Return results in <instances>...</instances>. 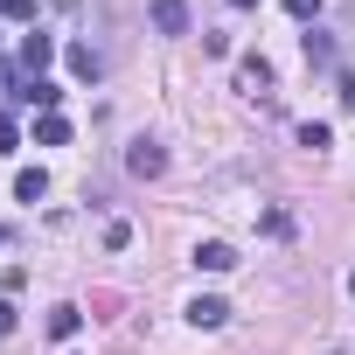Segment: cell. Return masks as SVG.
Returning a JSON list of instances; mask_svg holds the SVG:
<instances>
[{
  "instance_id": "obj_1",
  "label": "cell",
  "mask_w": 355,
  "mask_h": 355,
  "mask_svg": "<svg viewBox=\"0 0 355 355\" xmlns=\"http://www.w3.org/2000/svg\"><path fill=\"white\" fill-rule=\"evenodd\" d=\"M125 167L139 174V182H153V174H167V153H160L153 139H132V153H125Z\"/></svg>"
},
{
  "instance_id": "obj_4",
  "label": "cell",
  "mask_w": 355,
  "mask_h": 355,
  "mask_svg": "<svg viewBox=\"0 0 355 355\" xmlns=\"http://www.w3.org/2000/svg\"><path fill=\"white\" fill-rule=\"evenodd\" d=\"M153 28L160 35H189V8L182 0H153Z\"/></svg>"
},
{
  "instance_id": "obj_13",
  "label": "cell",
  "mask_w": 355,
  "mask_h": 355,
  "mask_svg": "<svg viewBox=\"0 0 355 355\" xmlns=\"http://www.w3.org/2000/svg\"><path fill=\"white\" fill-rule=\"evenodd\" d=\"M327 139H334V132H327V125H313V119H306V125H300V146H313V153H320V146H327Z\"/></svg>"
},
{
  "instance_id": "obj_3",
  "label": "cell",
  "mask_w": 355,
  "mask_h": 355,
  "mask_svg": "<svg viewBox=\"0 0 355 355\" xmlns=\"http://www.w3.org/2000/svg\"><path fill=\"white\" fill-rule=\"evenodd\" d=\"M230 265H237V251H230L223 237H202V244H196V272H230Z\"/></svg>"
},
{
  "instance_id": "obj_2",
  "label": "cell",
  "mask_w": 355,
  "mask_h": 355,
  "mask_svg": "<svg viewBox=\"0 0 355 355\" xmlns=\"http://www.w3.org/2000/svg\"><path fill=\"white\" fill-rule=\"evenodd\" d=\"M15 98H21V105H35V112H56V105H63V84H49V77H28Z\"/></svg>"
},
{
  "instance_id": "obj_6",
  "label": "cell",
  "mask_w": 355,
  "mask_h": 355,
  "mask_svg": "<svg viewBox=\"0 0 355 355\" xmlns=\"http://www.w3.org/2000/svg\"><path fill=\"white\" fill-rule=\"evenodd\" d=\"M35 146H70V119L63 112H42L35 119Z\"/></svg>"
},
{
  "instance_id": "obj_18",
  "label": "cell",
  "mask_w": 355,
  "mask_h": 355,
  "mask_svg": "<svg viewBox=\"0 0 355 355\" xmlns=\"http://www.w3.org/2000/svg\"><path fill=\"white\" fill-rule=\"evenodd\" d=\"M21 327V313H15V300H0V334H15Z\"/></svg>"
},
{
  "instance_id": "obj_23",
  "label": "cell",
  "mask_w": 355,
  "mask_h": 355,
  "mask_svg": "<svg viewBox=\"0 0 355 355\" xmlns=\"http://www.w3.org/2000/svg\"><path fill=\"white\" fill-rule=\"evenodd\" d=\"M0 244H8V230H0Z\"/></svg>"
},
{
  "instance_id": "obj_15",
  "label": "cell",
  "mask_w": 355,
  "mask_h": 355,
  "mask_svg": "<svg viewBox=\"0 0 355 355\" xmlns=\"http://www.w3.org/2000/svg\"><path fill=\"white\" fill-rule=\"evenodd\" d=\"M0 153H21V125L15 119H0Z\"/></svg>"
},
{
  "instance_id": "obj_10",
  "label": "cell",
  "mask_w": 355,
  "mask_h": 355,
  "mask_svg": "<svg viewBox=\"0 0 355 355\" xmlns=\"http://www.w3.org/2000/svg\"><path fill=\"white\" fill-rule=\"evenodd\" d=\"M70 70H77V77H98V70H105V56H98L91 42H70Z\"/></svg>"
},
{
  "instance_id": "obj_8",
  "label": "cell",
  "mask_w": 355,
  "mask_h": 355,
  "mask_svg": "<svg viewBox=\"0 0 355 355\" xmlns=\"http://www.w3.org/2000/svg\"><path fill=\"white\" fill-rule=\"evenodd\" d=\"M77 327H84L77 306H49V334H56V341H77Z\"/></svg>"
},
{
  "instance_id": "obj_5",
  "label": "cell",
  "mask_w": 355,
  "mask_h": 355,
  "mask_svg": "<svg viewBox=\"0 0 355 355\" xmlns=\"http://www.w3.org/2000/svg\"><path fill=\"white\" fill-rule=\"evenodd\" d=\"M49 56H56V42H49V35H42V28H35V35H21V63H28V70H35V77H42V70H49Z\"/></svg>"
},
{
  "instance_id": "obj_20",
  "label": "cell",
  "mask_w": 355,
  "mask_h": 355,
  "mask_svg": "<svg viewBox=\"0 0 355 355\" xmlns=\"http://www.w3.org/2000/svg\"><path fill=\"white\" fill-rule=\"evenodd\" d=\"M230 8H258V0H230Z\"/></svg>"
},
{
  "instance_id": "obj_9",
  "label": "cell",
  "mask_w": 355,
  "mask_h": 355,
  "mask_svg": "<svg viewBox=\"0 0 355 355\" xmlns=\"http://www.w3.org/2000/svg\"><path fill=\"white\" fill-rule=\"evenodd\" d=\"M42 189H49L42 167H21V174H15V196H21V202H42Z\"/></svg>"
},
{
  "instance_id": "obj_14",
  "label": "cell",
  "mask_w": 355,
  "mask_h": 355,
  "mask_svg": "<svg viewBox=\"0 0 355 355\" xmlns=\"http://www.w3.org/2000/svg\"><path fill=\"white\" fill-rule=\"evenodd\" d=\"M132 244V223H105V251H125Z\"/></svg>"
},
{
  "instance_id": "obj_11",
  "label": "cell",
  "mask_w": 355,
  "mask_h": 355,
  "mask_svg": "<svg viewBox=\"0 0 355 355\" xmlns=\"http://www.w3.org/2000/svg\"><path fill=\"white\" fill-rule=\"evenodd\" d=\"M244 84H251V91L272 84V63H265V56H244Z\"/></svg>"
},
{
  "instance_id": "obj_21",
  "label": "cell",
  "mask_w": 355,
  "mask_h": 355,
  "mask_svg": "<svg viewBox=\"0 0 355 355\" xmlns=\"http://www.w3.org/2000/svg\"><path fill=\"white\" fill-rule=\"evenodd\" d=\"M348 293H355V272H348Z\"/></svg>"
},
{
  "instance_id": "obj_19",
  "label": "cell",
  "mask_w": 355,
  "mask_h": 355,
  "mask_svg": "<svg viewBox=\"0 0 355 355\" xmlns=\"http://www.w3.org/2000/svg\"><path fill=\"white\" fill-rule=\"evenodd\" d=\"M341 105H355V77H341Z\"/></svg>"
},
{
  "instance_id": "obj_12",
  "label": "cell",
  "mask_w": 355,
  "mask_h": 355,
  "mask_svg": "<svg viewBox=\"0 0 355 355\" xmlns=\"http://www.w3.org/2000/svg\"><path fill=\"white\" fill-rule=\"evenodd\" d=\"M306 63H334V42L327 35H306Z\"/></svg>"
},
{
  "instance_id": "obj_7",
  "label": "cell",
  "mask_w": 355,
  "mask_h": 355,
  "mask_svg": "<svg viewBox=\"0 0 355 355\" xmlns=\"http://www.w3.org/2000/svg\"><path fill=\"white\" fill-rule=\"evenodd\" d=\"M189 320H196V327H223V320H230V306H223L216 293H202V300H189Z\"/></svg>"
},
{
  "instance_id": "obj_17",
  "label": "cell",
  "mask_w": 355,
  "mask_h": 355,
  "mask_svg": "<svg viewBox=\"0 0 355 355\" xmlns=\"http://www.w3.org/2000/svg\"><path fill=\"white\" fill-rule=\"evenodd\" d=\"M286 15H293V21H313V15H320V0H286Z\"/></svg>"
},
{
  "instance_id": "obj_16",
  "label": "cell",
  "mask_w": 355,
  "mask_h": 355,
  "mask_svg": "<svg viewBox=\"0 0 355 355\" xmlns=\"http://www.w3.org/2000/svg\"><path fill=\"white\" fill-rule=\"evenodd\" d=\"M0 15H8V21H28V15H35V0H0Z\"/></svg>"
},
{
  "instance_id": "obj_22",
  "label": "cell",
  "mask_w": 355,
  "mask_h": 355,
  "mask_svg": "<svg viewBox=\"0 0 355 355\" xmlns=\"http://www.w3.org/2000/svg\"><path fill=\"white\" fill-rule=\"evenodd\" d=\"M0 84H8V70H0Z\"/></svg>"
}]
</instances>
